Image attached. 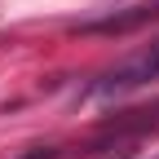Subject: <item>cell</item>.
<instances>
[{"label": "cell", "instance_id": "6da1fadb", "mask_svg": "<svg viewBox=\"0 0 159 159\" xmlns=\"http://www.w3.org/2000/svg\"><path fill=\"white\" fill-rule=\"evenodd\" d=\"M159 80V40L146 49H137L133 57H124L119 66H111L106 75H97V84L89 89L93 97H128L137 89H146Z\"/></svg>", "mask_w": 159, "mask_h": 159}, {"label": "cell", "instance_id": "7a4b0ae2", "mask_svg": "<svg viewBox=\"0 0 159 159\" xmlns=\"http://www.w3.org/2000/svg\"><path fill=\"white\" fill-rule=\"evenodd\" d=\"M150 18H159V0H155V5H137L133 13H115V18H102V22H84V31H102V35H111V31H133V27L150 22Z\"/></svg>", "mask_w": 159, "mask_h": 159}]
</instances>
